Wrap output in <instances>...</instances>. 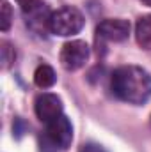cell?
<instances>
[{"mask_svg":"<svg viewBox=\"0 0 151 152\" xmlns=\"http://www.w3.org/2000/svg\"><path fill=\"white\" fill-rule=\"evenodd\" d=\"M16 2H18V5L21 7L23 12H29L30 9H34L36 5L41 4V0H16Z\"/></svg>","mask_w":151,"mask_h":152,"instance_id":"12","label":"cell"},{"mask_svg":"<svg viewBox=\"0 0 151 152\" xmlns=\"http://www.w3.org/2000/svg\"><path fill=\"white\" fill-rule=\"evenodd\" d=\"M80 152H105V151H103L100 145H93V143H89V145H84Z\"/></svg>","mask_w":151,"mask_h":152,"instance_id":"13","label":"cell"},{"mask_svg":"<svg viewBox=\"0 0 151 152\" xmlns=\"http://www.w3.org/2000/svg\"><path fill=\"white\" fill-rule=\"evenodd\" d=\"M89 58V44L85 41H70L61 50V66L66 71H76L85 66Z\"/></svg>","mask_w":151,"mask_h":152,"instance_id":"4","label":"cell"},{"mask_svg":"<svg viewBox=\"0 0 151 152\" xmlns=\"http://www.w3.org/2000/svg\"><path fill=\"white\" fill-rule=\"evenodd\" d=\"M2 30L5 32V30H9V27H11V21H13V11H11V5L4 0L2 2Z\"/></svg>","mask_w":151,"mask_h":152,"instance_id":"10","label":"cell"},{"mask_svg":"<svg viewBox=\"0 0 151 152\" xmlns=\"http://www.w3.org/2000/svg\"><path fill=\"white\" fill-rule=\"evenodd\" d=\"M2 60H4V66L5 67H9L14 62V50L7 42H4V48H2Z\"/></svg>","mask_w":151,"mask_h":152,"instance_id":"11","label":"cell"},{"mask_svg":"<svg viewBox=\"0 0 151 152\" xmlns=\"http://www.w3.org/2000/svg\"><path fill=\"white\" fill-rule=\"evenodd\" d=\"M55 80H57L55 71L48 64L38 66V69L34 73V83L38 85L39 88H50V87H53L55 85Z\"/></svg>","mask_w":151,"mask_h":152,"instance_id":"9","label":"cell"},{"mask_svg":"<svg viewBox=\"0 0 151 152\" xmlns=\"http://www.w3.org/2000/svg\"><path fill=\"white\" fill-rule=\"evenodd\" d=\"M25 18H27V25L39 36H43L46 30H50V18H52V12L48 11L46 4L41 2L39 5H36L34 9H30L29 12H23Z\"/></svg>","mask_w":151,"mask_h":152,"instance_id":"7","label":"cell"},{"mask_svg":"<svg viewBox=\"0 0 151 152\" xmlns=\"http://www.w3.org/2000/svg\"><path fill=\"white\" fill-rule=\"evenodd\" d=\"M130 23L126 20L121 18H110V20H103L98 27H96V34L98 37L110 41V42H121L130 36Z\"/></svg>","mask_w":151,"mask_h":152,"instance_id":"5","label":"cell"},{"mask_svg":"<svg viewBox=\"0 0 151 152\" xmlns=\"http://www.w3.org/2000/svg\"><path fill=\"white\" fill-rule=\"evenodd\" d=\"M135 39L141 48L151 50V14L139 18L135 25Z\"/></svg>","mask_w":151,"mask_h":152,"instance_id":"8","label":"cell"},{"mask_svg":"<svg viewBox=\"0 0 151 152\" xmlns=\"http://www.w3.org/2000/svg\"><path fill=\"white\" fill-rule=\"evenodd\" d=\"M84 23H85L84 14L76 7L66 5V7H61L52 12L50 32L55 36H61V37H71L84 28Z\"/></svg>","mask_w":151,"mask_h":152,"instance_id":"2","label":"cell"},{"mask_svg":"<svg viewBox=\"0 0 151 152\" xmlns=\"http://www.w3.org/2000/svg\"><path fill=\"white\" fill-rule=\"evenodd\" d=\"M44 140L55 151L57 149L66 151L71 145V140H73V127H71V122L68 120V117L61 115V117L53 118L52 122H48L46 124Z\"/></svg>","mask_w":151,"mask_h":152,"instance_id":"3","label":"cell"},{"mask_svg":"<svg viewBox=\"0 0 151 152\" xmlns=\"http://www.w3.org/2000/svg\"><path fill=\"white\" fill-rule=\"evenodd\" d=\"M141 2H142V4H146V5H150V7H151V0H141Z\"/></svg>","mask_w":151,"mask_h":152,"instance_id":"14","label":"cell"},{"mask_svg":"<svg viewBox=\"0 0 151 152\" xmlns=\"http://www.w3.org/2000/svg\"><path fill=\"white\" fill-rule=\"evenodd\" d=\"M114 94L130 104H144L151 97V75L139 66H123L110 78Z\"/></svg>","mask_w":151,"mask_h":152,"instance_id":"1","label":"cell"},{"mask_svg":"<svg viewBox=\"0 0 151 152\" xmlns=\"http://www.w3.org/2000/svg\"><path fill=\"white\" fill-rule=\"evenodd\" d=\"M34 110L36 115L41 122H52L53 118L61 117L62 115V101L57 94H41L36 99V104H34Z\"/></svg>","mask_w":151,"mask_h":152,"instance_id":"6","label":"cell"}]
</instances>
